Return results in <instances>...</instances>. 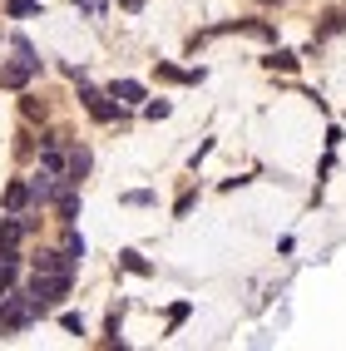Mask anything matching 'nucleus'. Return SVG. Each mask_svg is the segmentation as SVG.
I'll return each mask as SVG.
<instances>
[{"instance_id":"nucleus-1","label":"nucleus","mask_w":346,"mask_h":351,"mask_svg":"<svg viewBox=\"0 0 346 351\" xmlns=\"http://www.w3.org/2000/svg\"><path fill=\"white\" fill-rule=\"evenodd\" d=\"M69 277L75 272H35V282H30V297H35V307L45 312L50 302H60L69 292Z\"/></svg>"},{"instance_id":"nucleus-2","label":"nucleus","mask_w":346,"mask_h":351,"mask_svg":"<svg viewBox=\"0 0 346 351\" xmlns=\"http://www.w3.org/2000/svg\"><path fill=\"white\" fill-rule=\"evenodd\" d=\"M35 312H40L35 297H15V292H5V302H0V326H5V332H20V326H30Z\"/></svg>"},{"instance_id":"nucleus-3","label":"nucleus","mask_w":346,"mask_h":351,"mask_svg":"<svg viewBox=\"0 0 346 351\" xmlns=\"http://www.w3.org/2000/svg\"><path fill=\"white\" fill-rule=\"evenodd\" d=\"M79 99L89 104V114H95V119H104V124H114V119H119V104H109V99L99 95V89H84Z\"/></svg>"},{"instance_id":"nucleus-4","label":"nucleus","mask_w":346,"mask_h":351,"mask_svg":"<svg viewBox=\"0 0 346 351\" xmlns=\"http://www.w3.org/2000/svg\"><path fill=\"white\" fill-rule=\"evenodd\" d=\"M35 272H75V257H64V252H40V257H35Z\"/></svg>"},{"instance_id":"nucleus-5","label":"nucleus","mask_w":346,"mask_h":351,"mask_svg":"<svg viewBox=\"0 0 346 351\" xmlns=\"http://www.w3.org/2000/svg\"><path fill=\"white\" fill-rule=\"evenodd\" d=\"M30 228H35L30 218H10V223H0V247H15V243L25 238Z\"/></svg>"},{"instance_id":"nucleus-6","label":"nucleus","mask_w":346,"mask_h":351,"mask_svg":"<svg viewBox=\"0 0 346 351\" xmlns=\"http://www.w3.org/2000/svg\"><path fill=\"white\" fill-rule=\"evenodd\" d=\"M55 193H60V189H55V173H50V169H45V173H40V178L30 183V198H35V203H50Z\"/></svg>"},{"instance_id":"nucleus-7","label":"nucleus","mask_w":346,"mask_h":351,"mask_svg":"<svg viewBox=\"0 0 346 351\" xmlns=\"http://www.w3.org/2000/svg\"><path fill=\"white\" fill-rule=\"evenodd\" d=\"M25 203H30V183H10V189H5V208H10V213H20Z\"/></svg>"},{"instance_id":"nucleus-8","label":"nucleus","mask_w":346,"mask_h":351,"mask_svg":"<svg viewBox=\"0 0 346 351\" xmlns=\"http://www.w3.org/2000/svg\"><path fill=\"white\" fill-rule=\"evenodd\" d=\"M114 99H119V104H134V99H144V84H134V80H119V84H114Z\"/></svg>"},{"instance_id":"nucleus-9","label":"nucleus","mask_w":346,"mask_h":351,"mask_svg":"<svg viewBox=\"0 0 346 351\" xmlns=\"http://www.w3.org/2000/svg\"><path fill=\"white\" fill-rule=\"evenodd\" d=\"M55 203H60V218H75V213H79V193H75V189L55 193Z\"/></svg>"},{"instance_id":"nucleus-10","label":"nucleus","mask_w":346,"mask_h":351,"mask_svg":"<svg viewBox=\"0 0 346 351\" xmlns=\"http://www.w3.org/2000/svg\"><path fill=\"white\" fill-rule=\"evenodd\" d=\"M267 64H272V69H297V55H292V50H277Z\"/></svg>"},{"instance_id":"nucleus-11","label":"nucleus","mask_w":346,"mask_h":351,"mask_svg":"<svg viewBox=\"0 0 346 351\" xmlns=\"http://www.w3.org/2000/svg\"><path fill=\"white\" fill-rule=\"evenodd\" d=\"M40 5H35V0H10V15H35Z\"/></svg>"},{"instance_id":"nucleus-12","label":"nucleus","mask_w":346,"mask_h":351,"mask_svg":"<svg viewBox=\"0 0 346 351\" xmlns=\"http://www.w3.org/2000/svg\"><path fill=\"white\" fill-rule=\"evenodd\" d=\"M124 267H129V272H149V263H144L138 252H124Z\"/></svg>"},{"instance_id":"nucleus-13","label":"nucleus","mask_w":346,"mask_h":351,"mask_svg":"<svg viewBox=\"0 0 346 351\" xmlns=\"http://www.w3.org/2000/svg\"><path fill=\"white\" fill-rule=\"evenodd\" d=\"M75 5H84L89 15H99V10H104V0H75Z\"/></svg>"},{"instance_id":"nucleus-14","label":"nucleus","mask_w":346,"mask_h":351,"mask_svg":"<svg viewBox=\"0 0 346 351\" xmlns=\"http://www.w3.org/2000/svg\"><path fill=\"white\" fill-rule=\"evenodd\" d=\"M119 5H124V10H144V0H119Z\"/></svg>"}]
</instances>
